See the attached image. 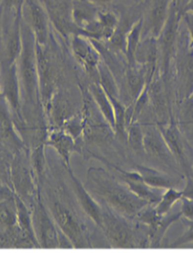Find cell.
Listing matches in <instances>:
<instances>
[{
	"mask_svg": "<svg viewBox=\"0 0 193 253\" xmlns=\"http://www.w3.org/2000/svg\"><path fill=\"white\" fill-rule=\"evenodd\" d=\"M88 1L97 5V6H103V5H107L109 3H111L113 0H88Z\"/></svg>",
	"mask_w": 193,
	"mask_h": 253,
	"instance_id": "cell-36",
	"label": "cell"
},
{
	"mask_svg": "<svg viewBox=\"0 0 193 253\" xmlns=\"http://www.w3.org/2000/svg\"><path fill=\"white\" fill-rule=\"evenodd\" d=\"M68 171L73 184V188H75L77 199L82 211L89 216L90 220L96 226H98L99 228H102L104 207L97 202V200L93 196H92V194L88 191L85 184H82L79 181V179L76 176L75 173H73L71 168L68 169Z\"/></svg>",
	"mask_w": 193,
	"mask_h": 253,
	"instance_id": "cell-14",
	"label": "cell"
},
{
	"mask_svg": "<svg viewBox=\"0 0 193 253\" xmlns=\"http://www.w3.org/2000/svg\"><path fill=\"white\" fill-rule=\"evenodd\" d=\"M125 216L105 206L103 211L102 229L114 248L141 247L137 231Z\"/></svg>",
	"mask_w": 193,
	"mask_h": 253,
	"instance_id": "cell-5",
	"label": "cell"
},
{
	"mask_svg": "<svg viewBox=\"0 0 193 253\" xmlns=\"http://www.w3.org/2000/svg\"><path fill=\"white\" fill-rule=\"evenodd\" d=\"M85 186L97 201L127 219H135L150 204L102 168L92 167L88 169Z\"/></svg>",
	"mask_w": 193,
	"mask_h": 253,
	"instance_id": "cell-1",
	"label": "cell"
},
{
	"mask_svg": "<svg viewBox=\"0 0 193 253\" xmlns=\"http://www.w3.org/2000/svg\"><path fill=\"white\" fill-rule=\"evenodd\" d=\"M136 170L140 174L143 181L151 187L158 189H167L173 187V181L169 176L162 171L145 166H136Z\"/></svg>",
	"mask_w": 193,
	"mask_h": 253,
	"instance_id": "cell-23",
	"label": "cell"
},
{
	"mask_svg": "<svg viewBox=\"0 0 193 253\" xmlns=\"http://www.w3.org/2000/svg\"><path fill=\"white\" fill-rule=\"evenodd\" d=\"M182 206H181V214L184 218H186L188 221L193 220V201L189 199L182 197L181 199Z\"/></svg>",
	"mask_w": 193,
	"mask_h": 253,
	"instance_id": "cell-32",
	"label": "cell"
},
{
	"mask_svg": "<svg viewBox=\"0 0 193 253\" xmlns=\"http://www.w3.org/2000/svg\"><path fill=\"white\" fill-rule=\"evenodd\" d=\"M18 77L20 81L22 106L36 110L41 105L39 91L38 66H37L36 38L32 30L22 20V50L17 62Z\"/></svg>",
	"mask_w": 193,
	"mask_h": 253,
	"instance_id": "cell-2",
	"label": "cell"
},
{
	"mask_svg": "<svg viewBox=\"0 0 193 253\" xmlns=\"http://www.w3.org/2000/svg\"><path fill=\"white\" fill-rule=\"evenodd\" d=\"M40 2L48 15L49 22L63 39L70 41L77 35L86 37L84 31L77 28L73 21V0H40Z\"/></svg>",
	"mask_w": 193,
	"mask_h": 253,
	"instance_id": "cell-7",
	"label": "cell"
},
{
	"mask_svg": "<svg viewBox=\"0 0 193 253\" xmlns=\"http://www.w3.org/2000/svg\"><path fill=\"white\" fill-rule=\"evenodd\" d=\"M144 151L170 168L177 165V161L165 142L159 128L144 131Z\"/></svg>",
	"mask_w": 193,
	"mask_h": 253,
	"instance_id": "cell-18",
	"label": "cell"
},
{
	"mask_svg": "<svg viewBox=\"0 0 193 253\" xmlns=\"http://www.w3.org/2000/svg\"><path fill=\"white\" fill-rule=\"evenodd\" d=\"M183 197V193L178 191L174 187H169L165 191L164 194H162V197L160 201L154 205V209L157 211L159 215H165L167 214L173 205L176 204L179 200H181Z\"/></svg>",
	"mask_w": 193,
	"mask_h": 253,
	"instance_id": "cell-27",
	"label": "cell"
},
{
	"mask_svg": "<svg viewBox=\"0 0 193 253\" xmlns=\"http://www.w3.org/2000/svg\"><path fill=\"white\" fill-rule=\"evenodd\" d=\"M173 0H148L145 16L142 17V38L153 37L158 39L166 23Z\"/></svg>",
	"mask_w": 193,
	"mask_h": 253,
	"instance_id": "cell-12",
	"label": "cell"
},
{
	"mask_svg": "<svg viewBox=\"0 0 193 253\" xmlns=\"http://www.w3.org/2000/svg\"><path fill=\"white\" fill-rule=\"evenodd\" d=\"M11 178L14 193L19 196L31 209L39 197L40 187L37 182L31 161L27 160V157L20 152L17 153L13 159Z\"/></svg>",
	"mask_w": 193,
	"mask_h": 253,
	"instance_id": "cell-6",
	"label": "cell"
},
{
	"mask_svg": "<svg viewBox=\"0 0 193 253\" xmlns=\"http://www.w3.org/2000/svg\"><path fill=\"white\" fill-rule=\"evenodd\" d=\"M71 50L77 61L87 72L98 77L97 68L99 63L102 62V56L91 39L84 36H73L70 39Z\"/></svg>",
	"mask_w": 193,
	"mask_h": 253,
	"instance_id": "cell-13",
	"label": "cell"
},
{
	"mask_svg": "<svg viewBox=\"0 0 193 253\" xmlns=\"http://www.w3.org/2000/svg\"><path fill=\"white\" fill-rule=\"evenodd\" d=\"M125 86L127 93L134 103L148 87V79L144 68L138 65L128 66L125 70Z\"/></svg>",
	"mask_w": 193,
	"mask_h": 253,
	"instance_id": "cell-20",
	"label": "cell"
},
{
	"mask_svg": "<svg viewBox=\"0 0 193 253\" xmlns=\"http://www.w3.org/2000/svg\"><path fill=\"white\" fill-rule=\"evenodd\" d=\"M104 162L105 164H107L109 167L114 168L115 169H117L119 171V173H120L121 181L128 188H130L131 192L134 193L137 197H139V198L143 199V200H145L146 202H149L150 204H154V205H155L160 201L162 194L157 191L158 188H154V187H151L150 185L146 184L142 180L140 174L138 173L137 170L127 171L117 166L110 164V162H108L106 160Z\"/></svg>",
	"mask_w": 193,
	"mask_h": 253,
	"instance_id": "cell-16",
	"label": "cell"
},
{
	"mask_svg": "<svg viewBox=\"0 0 193 253\" xmlns=\"http://www.w3.org/2000/svg\"><path fill=\"white\" fill-rule=\"evenodd\" d=\"M23 3L24 0H1V3H0V11L22 13Z\"/></svg>",
	"mask_w": 193,
	"mask_h": 253,
	"instance_id": "cell-31",
	"label": "cell"
},
{
	"mask_svg": "<svg viewBox=\"0 0 193 253\" xmlns=\"http://www.w3.org/2000/svg\"><path fill=\"white\" fill-rule=\"evenodd\" d=\"M46 206L59 229L71 242L73 248L80 249L91 247L86 226L82 224L77 213L70 207L53 195H49Z\"/></svg>",
	"mask_w": 193,
	"mask_h": 253,
	"instance_id": "cell-4",
	"label": "cell"
},
{
	"mask_svg": "<svg viewBox=\"0 0 193 253\" xmlns=\"http://www.w3.org/2000/svg\"><path fill=\"white\" fill-rule=\"evenodd\" d=\"M99 11L97 5L89 2L88 0H73V21L81 31L96 20Z\"/></svg>",
	"mask_w": 193,
	"mask_h": 253,
	"instance_id": "cell-21",
	"label": "cell"
},
{
	"mask_svg": "<svg viewBox=\"0 0 193 253\" xmlns=\"http://www.w3.org/2000/svg\"><path fill=\"white\" fill-rule=\"evenodd\" d=\"M128 32V31H127ZM127 32L121 28L120 22H119L117 29L114 31L113 35L110 38L109 44L113 49L117 51H121L125 55V49H126V36Z\"/></svg>",
	"mask_w": 193,
	"mask_h": 253,
	"instance_id": "cell-29",
	"label": "cell"
},
{
	"mask_svg": "<svg viewBox=\"0 0 193 253\" xmlns=\"http://www.w3.org/2000/svg\"><path fill=\"white\" fill-rule=\"evenodd\" d=\"M184 21H185L188 32L191 38V46L193 48V14L191 13H184Z\"/></svg>",
	"mask_w": 193,
	"mask_h": 253,
	"instance_id": "cell-34",
	"label": "cell"
},
{
	"mask_svg": "<svg viewBox=\"0 0 193 253\" xmlns=\"http://www.w3.org/2000/svg\"><path fill=\"white\" fill-rule=\"evenodd\" d=\"M85 128V114L84 112L78 114H73L71 117L63 124L61 129H63L70 136H72L76 140H77L84 132Z\"/></svg>",
	"mask_w": 193,
	"mask_h": 253,
	"instance_id": "cell-28",
	"label": "cell"
},
{
	"mask_svg": "<svg viewBox=\"0 0 193 253\" xmlns=\"http://www.w3.org/2000/svg\"><path fill=\"white\" fill-rule=\"evenodd\" d=\"M0 95L3 97L7 108L17 120H21L22 96L17 64L3 65L0 63Z\"/></svg>",
	"mask_w": 193,
	"mask_h": 253,
	"instance_id": "cell-9",
	"label": "cell"
},
{
	"mask_svg": "<svg viewBox=\"0 0 193 253\" xmlns=\"http://www.w3.org/2000/svg\"><path fill=\"white\" fill-rule=\"evenodd\" d=\"M182 12L184 13H191L193 14V0H188L186 2V4L183 6L182 8Z\"/></svg>",
	"mask_w": 193,
	"mask_h": 253,
	"instance_id": "cell-35",
	"label": "cell"
},
{
	"mask_svg": "<svg viewBox=\"0 0 193 253\" xmlns=\"http://www.w3.org/2000/svg\"><path fill=\"white\" fill-rule=\"evenodd\" d=\"M179 20H180V12L177 8L174 0L170 7V12L168 19L165 23L164 29L160 34L158 40L159 51H160V60L162 63L163 74L167 75L169 70L170 62L172 56L176 50V44L178 39V31H179Z\"/></svg>",
	"mask_w": 193,
	"mask_h": 253,
	"instance_id": "cell-11",
	"label": "cell"
},
{
	"mask_svg": "<svg viewBox=\"0 0 193 253\" xmlns=\"http://www.w3.org/2000/svg\"><path fill=\"white\" fill-rule=\"evenodd\" d=\"M182 218L181 212L177 213H167L162 215L159 222L155 224L154 227L148 229V242L150 243V247L152 248H158L160 247L162 240L165 236V233L170 227V225L174 222L179 221Z\"/></svg>",
	"mask_w": 193,
	"mask_h": 253,
	"instance_id": "cell-22",
	"label": "cell"
},
{
	"mask_svg": "<svg viewBox=\"0 0 193 253\" xmlns=\"http://www.w3.org/2000/svg\"><path fill=\"white\" fill-rule=\"evenodd\" d=\"M126 139L130 147L136 152L142 154L144 151V130L138 121L132 122L127 126Z\"/></svg>",
	"mask_w": 193,
	"mask_h": 253,
	"instance_id": "cell-26",
	"label": "cell"
},
{
	"mask_svg": "<svg viewBox=\"0 0 193 253\" xmlns=\"http://www.w3.org/2000/svg\"><path fill=\"white\" fill-rule=\"evenodd\" d=\"M182 193H183V197H185L189 199V200L193 201V177L192 176L187 177L186 185L184 187Z\"/></svg>",
	"mask_w": 193,
	"mask_h": 253,
	"instance_id": "cell-33",
	"label": "cell"
},
{
	"mask_svg": "<svg viewBox=\"0 0 193 253\" xmlns=\"http://www.w3.org/2000/svg\"><path fill=\"white\" fill-rule=\"evenodd\" d=\"M36 51L37 66H38L40 101L45 111L46 108L50 104L54 93L57 92V71L56 67H54L49 43L47 45H40L36 42Z\"/></svg>",
	"mask_w": 193,
	"mask_h": 253,
	"instance_id": "cell-8",
	"label": "cell"
},
{
	"mask_svg": "<svg viewBox=\"0 0 193 253\" xmlns=\"http://www.w3.org/2000/svg\"><path fill=\"white\" fill-rule=\"evenodd\" d=\"M97 72H98V83L103 87L106 93L110 97L120 98V90H119V87L113 76L112 70L110 69V67L106 64V63H103V62L99 63Z\"/></svg>",
	"mask_w": 193,
	"mask_h": 253,
	"instance_id": "cell-25",
	"label": "cell"
},
{
	"mask_svg": "<svg viewBox=\"0 0 193 253\" xmlns=\"http://www.w3.org/2000/svg\"><path fill=\"white\" fill-rule=\"evenodd\" d=\"M35 236L39 248L44 249H72L69 239L57 226L46 206L41 191L38 199L31 207Z\"/></svg>",
	"mask_w": 193,
	"mask_h": 253,
	"instance_id": "cell-3",
	"label": "cell"
},
{
	"mask_svg": "<svg viewBox=\"0 0 193 253\" xmlns=\"http://www.w3.org/2000/svg\"><path fill=\"white\" fill-rule=\"evenodd\" d=\"M158 128L162 134L165 142H166L168 149L170 150L171 154L173 155L174 159H176L177 164L181 166L184 170L188 171L189 168H188L186 148H185V143H184L183 135L179 128V126L173 121H171L170 124L167 126L159 125Z\"/></svg>",
	"mask_w": 193,
	"mask_h": 253,
	"instance_id": "cell-17",
	"label": "cell"
},
{
	"mask_svg": "<svg viewBox=\"0 0 193 253\" xmlns=\"http://www.w3.org/2000/svg\"><path fill=\"white\" fill-rule=\"evenodd\" d=\"M88 93L92 99V102L95 104L99 113L104 117V120L115 132L114 107L109 95L106 93L103 87L99 85V83H92L88 88Z\"/></svg>",
	"mask_w": 193,
	"mask_h": 253,
	"instance_id": "cell-19",
	"label": "cell"
},
{
	"mask_svg": "<svg viewBox=\"0 0 193 253\" xmlns=\"http://www.w3.org/2000/svg\"><path fill=\"white\" fill-rule=\"evenodd\" d=\"M22 20L32 30L36 42L40 45L49 43V18L40 0H24Z\"/></svg>",
	"mask_w": 193,
	"mask_h": 253,
	"instance_id": "cell-10",
	"label": "cell"
},
{
	"mask_svg": "<svg viewBox=\"0 0 193 253\" xmlns=\"http://www.w3.org/2000/svg\"><path fill=\"white\" fill-rule=\"evenodd\" d=\"M193 243V220L189 221L187 228L184 232L182 236L174 241L171 246L172 248H179V247H183L185 245H188V244H192Z\"/></svg>",
	"mask_w": 193,
	"mask_h": 253,
	"instance_id": "cell-30",
	"label": "cell"
},
{
	"mask_svg": "<svg viewBox=\"0 0 193 253\" xmlns=\"http://www.w3.org/2000/svg\"><path fill=\"white\" fill-rule=\"evenodd\" d=\"M45 146L52 148L63 160L66 169H70V159L75 153H81V149L77 146V140L61 128L50 129L46 139Z\"/></svg>",
	"mask_w": 193,
	"mask_h": 253,
	"instance_id": "cell-15",
	"label": "cell"
},
{
	"mask_svg": "<svg viewBox=\"0 0 193 253\" xmlns=\"http://www.w3.org/2000/svg\"><path fill=\"white\" fill-rule=\"evenodd\" d=\"M142 29H143V21H142V18H140L139 20L136 21L132 25V28L127 32L125 57H126L128 66H136L135 53L142 40Z\"/></svg>",
	"mask_w": 193,
	"mask_h": 253,
	"instance_id": "cell-24",
	"label": "cell"
},
{
	"mask_svg": "<svg viewBox=\"0 0 193 253\" xmlns=\"http://www.w3.org/2000/svg\"><path fill=\"white\" fill-rule=\"evenodd\" d=\"M191 170H192V173H193V168H192V169H191Z\"/></svg>",
	"mask_w": 193,
	"mask_h": 253,
	"instance_id": "cell-37",
	"label": "cell"
}]
</instances>
